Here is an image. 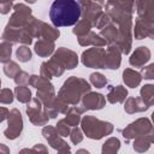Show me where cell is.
<instances>
[{
	"mask_svg": "<svg viewBox=\"0 0 154 154\" xmlns=\"http://www.w3.org/2000/svg\"><path fill=\"white\" fill-rule=\"evenodd\" d=\"M105 105V97L101 94L90 93L83 97L84 109H100Z\"/></svg>",
	"mask_w": 154,
	"mask_h": 154,
	"instance_id": "30bf717a",
	"label": "cell"
},
{
	"mask_svg": "<svg viewBox=\"0 0 154 154\" xmlns=\"http://www.w3.org/2000/svg\"><path fill=\"white\" fill-rule=\"evenodd\" d=\"M153 95H154V88L152 84H147L142 88V90H141L142 101L144 103H147L148 106H150L153 103Z\"/></svg>",
	"mask_w": 154,
	"mask_h": 154,
	"instance_id": "ac0fdd59",
	"label": "cell"
},
{
	"mask_svg": "<svg viewBox=\"0 0 154 154\" xmlns=\"http://www.w3.org/2000/svg\"><path fill=\"white\" fill-rule=\"evenodd\" d=\"M82 129L88 137L99 140L105 135L111 134L113 130V126L111 123L101 122L99 119H95L94 117H85L82 120Z\"/></svg>",
	"mask_w": 154,
	"mask_h": 154,
	"instance_id": "3957f363",
	"label": "cell"
},
{
	"mask_svg": "<svg viewBox=\"0 0 154 154\" xmlns=\"http://www.w3.org/2000/svg\"><path fill=\"white\" fill-rule=\"evenodd\" d=\"M4 72H5L8 77H14V76L19 72V67H18V65H17L16 63L10 61V63L4 67Z\"/></svg>",
	"mask_w": 154,
	"mask_h": 154,
	"instance_id": "cb8c5ba5",
	"label": "cell"
},
{
	"mask_svg": "<svg viewBox=\"0 0 154 154\" xmlns=\"http://www.w3.org/2000/svg\"><path fill=\"white\" fill-rule=\"evenodd\" d=\"M17 58L20 61H28L31 58V52L28 47H20L17 49Z\"/></svg>",
	"mask_w": 154,
	"mask_h": 154,
	"instance_id": "603a6c76",
	"label": "cell"
},
{
	"mask_svg": "<svg viewBox=\"0 0 154 154\" xmlns=\"http://www.w3.org/2000/svg\"><path fill=\"white\" fill-rule=\"evenodd\" d=\"M0 84H1V82H0Z\"/></svg>",
	"mask_w": 154,
	"mask_h": 154,
	"instance_id": "836d02e7",
	"label": "cell"
},
{
	"mask_svg": "<svg viewBox=\"0 0 154 154\" xmlns=\"http://www.w3.org/2000/svg\"><path fill=\"white\" fill-rule=\"evenodd\" d=\"M154 65L153 64H150L149 66H147V67H144L143 70H142V73H143V76H144V78H148V79H150V78H153V76H154Z\"/></svg>",
	"mask_w": 154,
	"mask_h": 154,
	"instance_id": "f546056e",
	"label": "cell"
},
{
	"mask_svg": "<svg viewBox=\"0 0 154 154\" xmlns=\"http://www.w3.org/2000/svg\"><path fill=\"white\" fill-rule=\"evenodd\" d=\"M82 138L83 137H82V132L79 129H73L71 131V141L73 143H79L82 141Z\"/></svg>",
	"mask_w": 154,
	"mask_h": 154,
	"instance_id": "83f0119b",
	"label": "cell"
},
{
	"mask_svg": "<svg viewBox=\"0 0 154 154\" xmlns=\"http://www.w3.org/2000/svg\"><path fill=\"white\" fill-rule=\"evenodd\" d=\"M82 10L76 0H55L49 10V18L55 26H70L78 23Z\"/></svg>",
	"mask_w": 154,
	"mask_h": 154,
	"instance_id": "6da1fadb",
	"label": "cell"
},
{
	"mask_svg": "<svg viewBox=\"0 0 154 154\" xmlns=\"http://www.w3.org/2000/svg\"><path fill=\"white\" fill-rule=\"evenodd\" d=\"M16 95H17V99L20 101V102H28L30 100V96H31V93L30 90L24 87V85H19L16 88Z\"/></svg>",
	"mask_w": 154,
	"mask_h": 154,
	"instance_id": "d6986e66",
	"label": "cell"
},
{
	"mask_svg": "<svg viewBox=\"0 0 154 154\" xmlns=\"http://www.w3.org/2000/svg\"><path fill=\"white\" fill-rule=\"evenodd\" d=\"M150 58V52L147 47H138L135 53L131 55L130 58V64L132 66H136V67H140L142 66L143 64H146Z\"/></svg>",
	"mask_w": 154,
	"mask_h": 154,
	"instance_id": "8fae6325",
	"label": "cell"
},
{
	"mask_svg": "<svg viewBox=\"0 0 154 154\" xmlns=\"http://www.w3.org/2000/svg\"><path fill=\"white\" fill-rule=\"evenodd\" d=\"M29 83L31 85H34L35 88H37L42 93H48V94H54V89L53 85L51 83H48L47 78L45 77H37V76H30L29 78Z\"/></svg>",
	"mask_w": 154,
	"mask_h": 154,
	"instance_id": "5bb4252c",
	"label": "cell"
},
{
	"mask_svg": "<svg viewBox=\"0 0 154 154\" xmlns=\"http://www.w3.org/2000/svg\"><path fill=\"white\" fill-rule=\"evenodd\" d=\"M25 1H26V2H30V4H32V2H35L36 0H25Z\"/></svg>",
	"mask_w": 154,
	"mask_h": 154,
	"instance_id": "d6a6232c",
	"label": "cell"
},
{
	"mask_svg": "<svg viewBox=\"0 0 154 154\" xmlns=\"http://www.w3.org/2000/svg\"><path fill=\"white\" fill-rule=\"evenodd\" d=\"M57 131H58V134L59 135H61V136H67L69 134H70V129H69V124L66 123V120L65 119H63V120H60L58 124H57Z\"/></svg>",
	"mask_w": 154,
	"mask_h": 154,
	"instance_id": "d4e9b609",
	"label": "cell"
},
{
	"mask_svg": "<svg viewBox=\"0 0 154 154\" xmlns=\"http://www.w3.org/2000/svg\"><path fill=\"white\" fill-rule=\"evenodd\" d=\"M1 150H4L5 153H7V152H8V149H7V148H6L4 144H1V143H0V152H1Z\"/></svg>",
	"mask_w": 154,
	"mask_h": 154,
	"instance_id": "1f68e13d",
	"label": "cell"
},
{
	"mask_svg": "<svg viewBox=\"0 0 154 154\" xmlns=\"http://www.w3.org/2000/svg\"><path fill=\"white\" fill-rule=\"evenodd\" d=\"M23 128L22 117L18 109H12L8 114V128L5 130V136L10 140H13L20 135Z\"/></svg>",
	"mask_w": 154,
	"mask_h": 154,
	"instance_id": "8992f818",
	"label": "cell"
},
{
	"mask_svg": "<svg viewBox=\"0 0 154 154\" xmlns=\"http://www.w3.org/2000/svg\"><path fill=\"white\" fill-rule=\"evenodd\" d=\"M90 81H91V83H93L95 87H97V88H102V87H105L106 83H107V79H106L102 75H100V73H91V75H90Z\"/></svg>",
	"mask_w": 154,
	"mask_h": 154,
	"instance_id": "7402d4cb",
	"label": "cell"
},
{
	"mask_svg": "<svg viewBox=\"0 0 154 154\" xmlns=\"http://www.w3.org/2000/svg\"><path fill=\"white\" fill-rule=\"evenodd\" d=\"M54 49V43L51 40H40L36 45H35V51L38 55L41 57H47L49 55Z\"/></svg>",
	"mask_w": 154,
	"mask_h": 154,
	"instance_id": "2e32d148",
	"label": "cell"
},
{
	"mask_svg": "<svg viewBox=\"0 0 154 154\" xmlns=\"http://www.w3.org/2000/svg\"><path fill=\"white\" fill-rule=\"evenodd\" d=\"M126 94H128V91H126L125 88H123L122 85H117V87L109 88V93L107 95V99L112 103H114V102H122L125 99Z\"/></svg>",
	"mask_w": 154,
	"mask_h": 154,
	"instance_id": "9a60e30c",
	"label": "cell"
},
{
	"mask_svg": "<svg viewBox=\"0 0 154 154\" xmlns=\"http://www.w3.org/2000/svg\"><path fill=\"white\" fill-rule=\"evenodd\" d=\"M137 10L140 17H144L143 20L153 23V2L152 0H137Z\"/></svg>",
	"mask_w": 154,
	"mask_h": 154,
	"instance_id": "7c38bea8",
	"label": "cell"
},
{
	"mask_svg": "<svg viewBox=\"0 0 154 154\" xmlns=\"http://www.w3.org/2000/svg\"><path fill=\"white\" fill-rule=\"evenodd\" d=\"M29 78H30L29 75L25 73V72H23V71H19V72L14 76V81H16V83L19 84V85L29 83Z\"/></svg>",
	"mask_w": 154,
	"mask_h": 154,
	"instance_id": "4316f807",
	"label": "cell"
},
{
	"mask_svg": "<svg viewBox=\"0 0 154 154\" xmlns=\"http://www.w3.org/2000/svg\"><path fill=\"white\" fill-rule=\"evenodd\" d=\"M119 141L117 138H109L102 147V153H114L119 149Z\"/></svg>",
	"mask_w": 154,
	"mask_h": 154,
	"instance_id": "44dd1931",
	"label": "cell"
},
{
	"mask_svg": "<svg viewBox=\"0 0 154 154\" xmlns=\"http://www.w3.org/2000/svg\"><path fill=\"white\" fill-rule=\"evenodd\" d=\"M147 131H153L152 130V124L149 123L148 119H138L137 122L130 124L126 129H124L123 131V136L124 137H137V136H142V135H148L152 132Z\"/></svg>",
	"mask_w": 154,
	"mask_h": 154,
	"instance_id": "52a82bcc",
	"label": "cell"
},
{
	"mask_svg": "<svg viewBox=\"0 0 154 154\" xmlns=\"http://www.w3.org/2000/svg\"><path fill=\"white\" fill-rule=\"evenodd\" d=\"M89 90H90V85L84 79L72 77L64 83L63 88L59 91V99L63 100L64 102L76 105L79 101L81 95Z\"/></svg>",
	"mask_w": 154,
	"mask_h": 154,
	"instance_id": "7a4b0ae2",
	"label": "cell"
},
{
	"mask_svg": "<svg viewBox=\"0 0 154 154\" xmlns=\"http://www.w3.org/2000/svg\"><path fill=\"white\" fill-rule=\"evenodd\" d=\"M8 114V111L6 109V108H4V107H1L0 108V123L6 118V116Z\"/></svg>",
	"mask_w": 154,
	"mask_h": 154,
	"instance_id": "4dcf8cb0",
	"label": "cell"
},
{
	"mask_svg": "<svg viewBox=\"0 0 154 154\" xmlns=\"http://www.w3.org/2000/svg\"><path fill=\"white\" fill-rule=\"evenodd\" d=\"M54 61H57L60 66H63L64 69H73L77 63H78V59H77V55L71 52V51H67L65 48H60L55 54L54 57L52 58Z\"/></svg>",
	"mask_w": 154,
	"mask_h": 154,
	"instance_id": "ba28073f",
	"label": "cell"
},
{
	"mask_svg": "<svg viewBox=\"0 0 154 154\" xmlns=\"http://www.w3.org/2000/svg\"><path fill=\"white\" fill-rule=\"evenodd\" d=\"M120 64V52L118 47L111 46L106 52V65L105 69H118Z\"/></svg>",
	"mask_w": 154,
	"mask_h": 154,
	"instance_id": "4fadbf2b",
	"label": "cell"
},
{
	"mask_svg": "<svg viewBox=\"0 0 154 154\" xmlns=\"http://www.w3.org/2000/svg\"><path fill=\"white\" fill-rule=\"evenodd\" d=\"M13 0H0V12L1 13H7L11 8Z\"/></svg>",
	"mask_w": 154,
	"mask_h": 154,
	"instance_id": "f1b7e54d",
	"label": "cell"
},
{
	"mask_svg": "<svg viewBox=\"0 0 154 154\" xmlns=\"http://www.w3.org/2000/svg\"><path fill=\"white\" fill-rule=\"evenodd\" d=\"M41 101L40 99H34L31 101V103H28L26 107V113L31 120V123H34L35 125H45L48 122V116L46 112H42V107H41Z\"/></svg>",
	"mask_w": 154,
	"mask_h": 154,
	"instance_id": "5b68a950",
	"label": "cell"
},
{
	"mask_svg": "<svg viewBox=\"0 0 154 154\" xmlns=\"http://www.w3.org/2000/svg\"><path fill=\"white\" fill-rule=\"evenodd\" d=\"M13 100V95L12 91L8 89H2L0 91V102L2 103H11Z\"/></svg>",
	"mask_w": 154,
	"mask_h": 154,
	"instance_id": "484cf974",
	"label": "cell"
},
{
	"mask_svg": "<svg viewBox=\"0 0 154 154\" xmlns=\"http://www.w3.org/2000/svg\"><path fill=\"white\" fill-rule=\"evenodd\" d=\"M42 134L45 135V137L48 140L49 144L54 148V149H58L59 152H70V147L58 137V131L54 129V128H51V126H46L42 131Z\"/></svg>",
	"mask_w": 154,
	"mask_h": 154,
	"instance_id": "9c48e42d",
	"label": "cell"
},
{
	"mask_svg": "<svg viewBox=\"0 0 154 154\" xmlns=\"http://www.w3.org/2000/svg\"><path fill=\"white\" fill-rule=\"evenodd\" d=\"M123 76H124V82L129 87H131V88L137 87L140 84V82H141V75L138 72H136V71L130 70V69L125 70L124 73H123Z\"/></svg>",
	"mask_w": 154,
	"mask_h": 154,
	"instance_id": "e0dca14e",
	"label": "cell"
},
{
	"mask_svg": "<svg viewBox=\"0 0 154 154\" xmlns=\"http://www.w3.org/2000/svg\"><path fill=\"white\" fill-rule=\"evenodd\" d=\"M82 61L89 67L105 69L106 65V52L101 48H91L83 53Z\"/></svg>",
	"mask_w": 154,
	"mask_h": 154,
	"instance_id": "277c9868",
	"label": "cell"
},
{
	"mask_svg": "<svg viewBox=\"0 0 154 154\" xmlns=\"http://www.w3.org/2000/svg\"><path fill=\"white\" fill-rule=\"evenodd\" d=\"M11 45L8 42H2L0 45V61L7 63L11 57Z\"/></svg>",
	"mask_w": 154,
	"mask_h": 154,
	"instance_id": "ffe728a7",
	"label": "cell"
}]
</instances>
